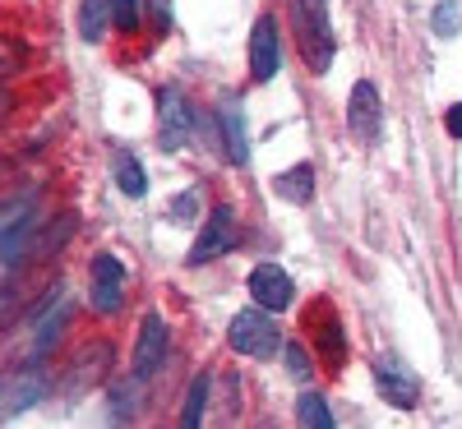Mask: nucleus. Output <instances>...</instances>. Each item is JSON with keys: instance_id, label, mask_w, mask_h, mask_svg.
<instances>
[{"instance_id": "f257e3e1", "label": "nucleus", "mask_w": 462, "mask_h": 429, "mask_svg": "<svg viewBox=\"0 0 462 429\" xmlns=\"http://www.w3.org/2000/svg\"><path fill=\"white\" fill-rule=\"evenodd\" d=\"M287 19L296 32V51L315 74H328L337 42H333V23H328V5L324 0H287Z\"/></svg>"}, {"instance_id": "f03ea898", "label": "nucleus", "mask_w": 462, "mask_h": 429, "mask_svg": "<svg viewBox=\"0 0 462 429\" xmlns=\"http://www.w3.org/2000/svg\"><path fill=\"white\" fill-rule=\"evenodd\" d=\"M226 342L236 356H254V361H268V356H278L282 351V333L273 324V309H241L236 319H231L226 328Z\"/></svg>"}, {"instance_id": "7ed1b4c3", "label": "nucleus", "mask_w": 462, "mask_h": 429, "mask_svg": "<svg viewBox=\"0 0 462 429\" xmlns=\"http://www.w3.org/2000/svg\"><path fill=\"white\" fill-rule=\"evenodd\" d=\"M305 337H310V346L319 351L324 365L342 370V361H346V333H342L337 309H333L328 300H315V309L305 315Z\"/></svg>"}, {"instance_id": "20e7f679", "label": "nucleus", "mask_w": 462, "mask_h": 429, "mask_svg": "<svg viewBox=\"0 0 462 429\" xmlns=\"http://www.w3.org/2000/svg\"><path fill=\"white\" fill-rule=\"evenodd\" d=\"M241 245V231H236V213H231L226 204L222 208H213L208 213V222H204V231H199V241H195V250H189V263H208V259H222V254H231Z\"/></svg>"}, {"instance_id": "39448f33", "label": "nucleus", "mask_w": 462, "mask_h": 429, "mask_svg": "<svg viewBox=\"0 0 462 429\" xmlns=\"http://www.w3.org/2000/svg\"><path fill=\"white\" fill-rule=\"evenodd\" d=\"M346 125H352L356 143H374L379 139V130H383V102H379V88L370 79H361L352 88V102H346Z\"/></svg>"}, {"instance_id": "423d86ee", "label": "nucleus", "mask_w": 462, "mask_h": 429, "mask_svg": "<svg viewBox=\"0 0 462 429\" xmlns=\"http://www.w3.org/2000/svg\"><path fill=\"white\" fill-rule=\"evenodd\" d=\"M93 309L97 315H116L125 305V263L116 254H97L93 259Z\"/></svg>"}, {"instance_id": "0eeeda50", "label": "nucleus", "mask_w": 462, "mask_h": 429, "mask_svg": "<svg viewBox=\"0 0 462 429\" xmlns=\"http://www.w3.org/2000/svg\"><path fill=\"white\" fill-rule=\"evenodd\" d=\"M250 296H254V305H263V309H273V315H282V309H291V300H296V282L287 278V268H278V263H259L254 272H250Z\"/></svg>"}, {"instance_id": "6e6552de", "label": "nucleus", "mask_w": 462, "mask_h": 429, "mask_svg": "<svg viewBox=\"0 0 462 429\" xmlns=\"http://www.w3.org/2000/svg\"><path fill=\"white\" fill-rule=\"evenodd\" d=\"M282 65V47H278V23L273 14H259L254 32H250V79L254 84H268Z\"/></svg>"}, {"instance_id": "1a4fd4ad", "label": "nucleus", "mask_w": 462, "mask_h": 429, "mask_svg": "<svg viewBox=\"0 0 462 429\" xmlns=\"http://www.w3.org/2000/svg\"><path fill=\"white\" fill-rule=\"evenodd\" d=\"M37 231V208L28 204V199H14V204H5V226H0V245H5V272L14 278L19 272V250H23V241Z\"/></svg>"}, {"instance_id": "9d476101", "label": "nucleus", "mask_w": 462, "mask_h": 429, "mask_svg": "<svg viewBox=\"0 0 462 429\" xmlns=\"http://www.w3.org/2000/svg\"><path fill=\"white\" fill-rule=\"evenodd\" d=\"M162 361H167V324H162V315H148L143 324H139V346H134V379L143 383V379H152L162 370Z\"/></svg>"}, {"instance_id": "9b49d317", "label": "nucleus", "mask_w": 462, "mask_h": 429, "mask_svg": "<svg viewBox=\"0 0 462 429\" xmlns=\"http://www.w3.org/2000/svg\"><path fill=\"white\" fill-rule=\"evenodd\" d=\"M374 388L383 393V402L398 406V411L416 406V379H411V370H407V365H398L393 356H383V361L374 365Z\"/></svg>"}, {"instance_id": "f8f14e48", "label": "nucleus", "mask_w": 462, "mask_h": 429, "mask_svg": "<svg viewBox=\"0 0 462 429\" xmlns=\"http://www.w3.org/2000/svg\"><path fill=\"white\" fill-rule=\"evenodd\" d=\"M158 106H162V148H180L189 139V130H195V121H189V102L176 88H162Z\"/></svg>"}, {"instance_id": "ddd939ff", "label": "nucleus", "mask_w": 462, "mask_h": 429, "mask_svg": "<svg viewBox=\"0 0 462 429\" xmlns=\"http://www.w3.org/2000/svg\"><path fill=\"white\" fill-rule=\"evenodd\" d=\"M273 189L282 194V199H291V204H310V199H315V171H310V167L282 171V176L273 180Z\"/></svg>"}, {"instance_id": "4468645a", "label": "nucleus", "mask_w": 462, "mask_h": 429, "mask_svg": "<svg viewBox=\"0 0 462 429\" xmlns=\"http://www.w3.org/2000/svg\"><path fill=\"white\" fill-rule=\"evenodd\" d=\"M116 185H121V194H130V199H143L148 194V176L139 167V158H130V152H116Z\"/></svg>"}, {"instance_id": "2eb2a0df", "label": "nucleus", "mask_w": 462, "mask_h": 429, "mask_svg": "<svg viewBox=\"0 0 462 429\" xmlns=\"http://www.w3.org/2000/svg\"><path fill=\"white\" fill-rule=\"evenodd\" d=\"M217 130L226 134V152H231V162H245L250 158V143H245V121H241V111L236 106H226L222 111V121H217Z\"/></svg>"}, {"instance_id": "dca6fc26", "label": "nucleus", "mask_w": 462, "mask_h": 429, "mask_svg": "<svg viewBox=\"0 0 462 429\" xmlns=\"http://www.w3.org/2000/svg\"><path fill=\"white\" fill-rule=\"evenodd\" d=\"M106 19H111V0H84V10H79V37L84 42H97Z\"/></svg>"}, {"instance_id": "f3484780", "label": "nucleus", "mask_w": 462, "mask_h": 429, "mask_svg": "<svg viewBox=\"0 0 462 429\" xmlns=\"http://www.w3.org/2000/svg\"><path fill=\"white\" fill-rule=\"evenodd\" d=\"M208 388H213V374H199V379H195V388H189V397H185V406H180V424H185V429H195V424L204 420Z\"/></svg>"}, {"instance_id": "a211bd4d", "label": "nucleus", "mask_w": 462, "mask_h": 429, "mask_svg": "<svg viewBox=\"0 0 462 429\" xmlns=\"http://www.w3.org/2000/svg\"><path fill=\"white\" fill-rule=\"evenodd\" d=\"M282 356H287V370L296 383H310L315 379V365H310V351H305V342H282Z\"/></svg>"}, {"instance_id": "6ab92c4d", "label": "nucleus", "mask_w": 462, "mask_h": 429, "mask_svg": "<svg viewBox=\"0 0 462 429\" xmlns=\"http://www.w3.org/2000/svg\"><path fill=\"white\" fill-rule=\"evenodd\" d=\"M296 415H300V424H310V429H328V424H333L328 402H324L319 393H305V397H300V406H296Z\"/></svg>"}, {"instance_id": "aec40b11", "label": "nucleus", "mask_w": 462, "mask_h": 429, "mask_svg": "<svg viewBox=\"0 0 462 429\" xmlns=\"http://www.w3.org/2000/svg\"><path fill=\"white\" fill-rule=\"evenodd\" d=\"M435 32H439V37H457V32H462L457 0H439V5H435Z\"/></svg>"}, {"instance_id": "412c9836", "label": "nucleus", "mask_w": 462, "mask_h": 429, "mask_svg": "<svg viewBox=\"0 0 462 429\" xmlns=\"http://www.w3.org/2000/svg\"><path fill=\"white\" fill-rule=\"evenodd\" d=\"M47 393V383L42 379H32V383H23V388H14V393L5 397V415H19L28 402H37V397H42Z\"/></svg>"}, {"instance_id": "4be33fe9", "label": "nucleus", "mask_w": 462, "mask_h": 429, "mask_svg": "<svg viewBox=\"0 0 462 429\" xmlns=\"http://www.w3.org/2000/svg\"><path fill=\"white\" fill-rule=\"evenodd\" d=\"M111 23L121 32H139V0H111Z\"/></svg>"}, {"instance_id": "5701e85b", "label": "nucleus", "mask_w": 462, "mask_h": 429, "mask_svg": "<svg viewBox=\"0 0 462 429\" xmlns=\"http://www.w3.org/2000/svg\"><path fill=\"white\" fill-rule=\"evenodd\" d=\"M148 10H152V28L158 32L171 28V0H148Z\"/></svg>"}, {"instance_id": "b1692460", "label": "nucleus", "mask_w": 462, "mask_h": 429, "mask_svg": "<svg viewBox=\"0 0 462 429\" xmlns=\"http://www.w3.org/2000/svg\"><path fill=\"white\" fill-rule=\"evenodd\" d=\"M444 121H448V134H453V139H462V102H453V106H448Z\"/></svg>"}]
</instances>
